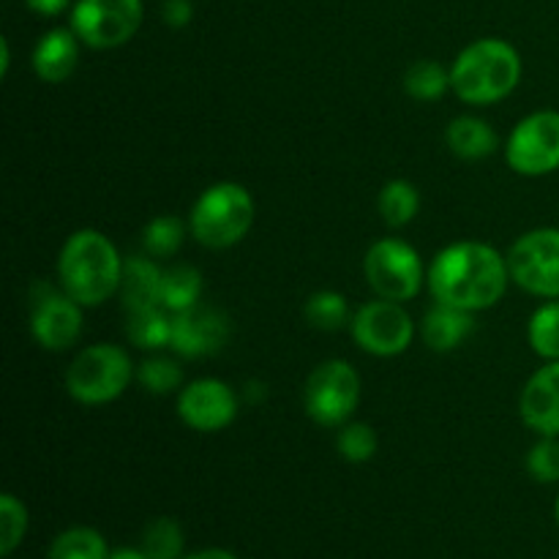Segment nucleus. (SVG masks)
Instances as JSON below:
<instances>
[{
	"mask_svg": "<svg viewBox=\"0 0 559 559\" xmlns=\"http://www.w3.org/2000/svg\"><path fill=\"white\" fill-rule=\"evenodd\" d=\"M448 87H451V71L442 69L437 60H418L404 74V91L418 102H435L445 96Z\"/></svg>",
	"mask_w": 559,
	"mask_h": 559,
	"instance_id": "nucleus-25",
	"label": "nucleus"
},
{
	"mask_svg": "<svg viewBox=\"0 0 559 559\" xmlns=\"http://www.w3.org/2000/svg\"><path fill=\"white\" fill-rule=\"evenodd\" d=\"M142 551L151 559H180L183 551V530L175 519H156L145 527Z\"/></svg>",
	"mask_w": 559,
	"mask_h": 559,
	"instance_id": "nucleus-28",
	"label": "nucleus"
},
{
	"mask_svg": "<svg viewBox=\"0 0 559 559\" xmlns=\"http://www.w3.org/2000/svg\"><path fill=\"white\" fill-rule=\"evenodd\" d=\"M415 322L396 300H369L353 314V338L364 353L377 358L402 355L413 344Z\"/></svg>",
	"mask_w": 559,
	"mask_h": 559,
	"instance_id": "nucleus-12",
	"label": "nucleus"
},
{
	"mask_svg": "<svg viewBox=\"0 0 559 559\" xmlns=\"http://www.w3.org/2000/svg\"><path fill=\"white\" fill-rule=\"evenodd\" d=\"M522 80V55L502 38H478L451 66V91L464 104L486 107L511 96Z\"/></svg>",
	"mask_w": 559,
	"mask_h": 559,
	"instance_id": "nucleus-3",
	"label": "nucleus"
},
{
	"mask_svg": "<svg viewBox=\"0 0 559 559\" xmlns=\"http://www.w3.org/2000/svg\"><path fill=\"white\" fill-rule=\"evenodd\" d=\"M126 336L140 349L169 347V338H173V311H167L164 306L129 311Z\"/></svg>",
	"mask_w": 559,
	"mask_h": 559,
	"instance_id": "nucleus-20",
	"label": "nucleus"
},
{
	"mask_svg": "<svg viewBox=\"0 0 559 559\" xmlns=\"http://www.w3.org/2000/svg\"><path fill=\"white\" fill-rule=\"evenodd\" d=\"M202 273L191 265H173L162 276V306L167 311H183L200 304Z\"/></svg>",
	"mask_w": 559,
	"mask_h": 559,
	"instance_id": "nucleus-22",
	"label": "nucleus"
},
{
	"mask_svg": "<svg viewBox=\"0 0 559 559\" xmlns=\"http://www.w3.org/2000/svg\"><path fill=\"white\" fill-rule=\"evenodd\" d=\"M304 314L309 320L311 328L317 331H342L349 320V306L347 298L342 293H333V289H320V293L311 295L304 306Z\"/></svg>",
	"mask_w": 559,
	"mask_h": 559,
	"instance_id": "nucleus-26",
	"label": "nucleus"
},
{
	"mask_svg": "<svg viewBox=\"0 0 559 559\" xmlns=\"http://www.w3.org/2000/svg\"><path fill=\"white\" fill-rule=\"evenodd\" d=\"M80 36L71 27H55L38 38L33 49V71L41 82L60 85L74 74L80 63Z\"/></svg>",
	"mask_w": 559,
	"mask_h": 559,
	"instance_id": "nucleus-16",
	"label": "nucleus"
},
{
	"mask_svg": "<svg viewBox=\"0 0 559 559\" xmlns=\"http://www.w3.org/2000/svg\"><path fill=\"white\" fill-rule=\"evenodd\" d=\"M183 559H238V557L229 555V551H224V549H205V551H200V555H191Z\"/></svg>",
	"mask_w": 559,
	"mask_h": 559,
	"instance_id": "nucleus-35",
	"label": "nucleus"
},
{
	"mask_svg": "<svg viewBox=\"0 0 559 559\" xmlns=\"http://www.w3.org/2000/svg\"><path fill=\"white\" fill-rule=\"evenodd\" d=\"M0 52H3V60H0V74H9V63H11V49H9V38H0Z\"/></svg>",
	"mask_w": 559,
	"mask_h": 559,
	"instance_id": "nucleus-37",
	"label": "nucleus"
},
{
	"mask_svg": "<svg viewBox=\"0 0 559 559\" xmlns=\"http://www.w3.org/2000/svg\"><path fill=\"white\" fill-rule=\"evenodd\" d=\"M511 282L538 298H559V229L538 227L524 233L508 251Z\"/></svg>",
	"mask_w": 559,
	"mask_h": 559,
	"instance_id": "nucleus-8",
	"label": "nucleus"
},
{
	"mask_svg": "<svg viewBox=\"0 0 559 559\" xmlns=\"http://www.w3.org/2000/svg\"><path fill=\"white\" fill-rule=\"evenodd\" d=\"M229 317L224 311L213 309V306L194 304L183 311L173 314V338L169 347L180 355V358H207L224 349L229 342Z\"/></svg>",
	"mask_w": 559,
	"mask_h": 559,
	"instance_id": "nucleus-14",
	"label": "nucleus"
},
{
	"mask_svg": "<svg viewBox=\"0 0 559 559\" xmlns=\"http://www.w3.org/2000/svg\"><path fill=\"white\" fill-rule=\"evenodd\" d=\"M522 420L540 437H559V360H546L519 399Z\"/></svg>",
	"mask_w": 559,
	"mask_h": 559,
	"instance_id": "nucleus-15",
	"label": "nucleus"
},
{
	"mask_svg": "<svg viewBox=\"0 0 559 559\" xmlns=\"http://www.w3.org/2000/svg\"><path fill=\"white\" fill-rule=\"evenodd\" d=\"M129 353L118 344H91L66 369V391L85 407L109 404L129 388L134 377Z\"/></svg>",
	"mask_w": 559,
	"mask_h": 559,
	"instance_id": "nucleus-5",
	"label": "nucleus"
},
{
	"mask_svg": "<svg viewBox=\"0 0 559 559\" xmlns=\"http://www.w3.org/2000/svg\"><path fill=\"white\" fill-rule=\"evenodd\" d=\"M107 559H151L145 555V551H136V549H118V551H112V555H109Z\"/></svg>",
	"mask_w": 559,
	"mask_h": 559,
	"instance_id": "nucleus-36",
	"label": "nucleus"
},
{
	"mask_svg": "<svg viewBox=\"0 0 559 559\" xmlns=\"http://www.w3.org/2000/svg\"><path fill=\"white\" fill-rule=\"evenodd\" d=\"M27 530V511L14 495L0 497V555L9 557L22 544Z\"/></svg>",
	"mask_w": 559,
	"mask_h": 559,
	"instance_id": "nucleus-31",
	"label": "nucleus"
},
{
	"mask_svg": "<svg viewBox=\"0 0 559 559\" xmlns=\"http://www.w3.org/2000/svg\"><path fill=\"white\" fill-rule=\"evenodd\" d=\"M555 516H557V524H559V497H557V506H555Z\"/></svg>",
	"mask_w": 559,
	"mask_h": 559,
	"instance_id": "nucleus-38",
	"label": "nucleus"
},
{
	"mask_svg": "<svg viewBox=\"0 0 559 559\" xmlns=\"http://www.w3.org/2000/svg\"><path fill=\"white\" fill-rule=\"evenodd\" d=\"M80 300L71 298L63 287L49 282L33 284L31 289V333L49 353H63L74 347L82 336Z\"/></svg>",
	"mask_w": 559,
	"mask_h": 559,
	"instance_id": "nucleus-11",
	"label": "nucleus"
},
{
	"mask_svg": "<svg viewBox=\"0 0 559 559\" xmlns=\"http://www.w3.org/2000/svg\"><path fill=\"white\" fill-rule=\"evenodd\" d=\"M178 415L189 429L202 435H216L233 426L238 418V393L224 380H194L180 388Z\"/></svg>",
	"mask_w": 559,
	"mask_h": 559,
	"instance_id": "nucleus-13",
	"label": "nucleus"
},
{
	"mask_svg": "<svg viewBox=\"0 0 559 559\" xmlns=\"http://www.w3.org/2000/svg\"><path fill=\"white\" fill-rule=\"evenodd\" d=\"M254 224V197L233 180L213 183L197 197L189 213V233L205 249H229L249 235Z\"/></svg>",
	"mask_w": 559,
	"mask_h": 559,
	"instance_id": "nucleus-4",
	"label": "nucleus"
},
{
	"mask_svg": "<svg viewBox=\"0 0 559 559\" xmlns=\"http://www.w3.org/2000/svg\"><path fill=\"white\" fill-rule=\"evenodd\" d=\"M364 276L377 298L396 300V304L413 300L426 278L418 251L399 238H382L366 251Z\"/></svg>",
	"mask_w": 559,
	"mask_h": 559,
	"instance_id": "nucleus-7",
	"label": "nucleus"
},
{
	"mask_svg": "<svg viewBox=\"0 0 559 559\" xmlns=\"http://www.w3.org/2000/svg\"><path fill=\"white\" fill-rule=\"evenodd\" d=\"M142 0H76L71 31L91 49L123 47L142 25Z\"/></svg>",
	"mask_w": 559,
	"mask_h": 559,
	"instance_id": "nucleus-9",
	"label": "nucleus"
},
{
	"mask_svg": "<svg viewBox=\"0 0 559 559\" xmlns=\"http://www.w3.org/2000/svg\"><path fill=\"white\" fill-rule=\"evenodd\" d=\"M360 404V377L347 360L331 358L314 366L304 388L306 415L317 426L338 429Z\"/></svg>",
	"mask_w": 559,
	"mask_h": 559,
	"instance_id": "nucleus-6",
	"label": "nucleus"
},
{
	"mask_svg": "<svg viewBox=\"0 0 559 559\" xmlns=\"http://www.w3.org/2000/svg\"><path fill=\"white\" fill-rule=\"evenodd\" d=\"M162 276L164 267L147 257H131L123 262V276H120V300H123L126 311L151 309V306H162Z\"/></svg>",
	"mask_w": 559,
	"mask_h": 559,
	"instance_id": "nucleus-17",
	"label": "nucleus"
},
{
	"mask_svg": "<svg viewBox=\"0 0 559 559\" xmlns=\"http://www.w3.org/2000/svg\"><path fill=\"white\" fill-rule=\"evenodd\" d=\"M508 167L524 178H544L559 169V112L540 109L513 126L506 142Z\"/></svg>",
	"mask_w": 559,
	"mask_h": 559,
	"instance_id": "nucleus-10",
	"label": "nucleus"
},
{
	"mask_svg": "<svg viewBox=\"0 0 559 559\" xmlns=\"http://www.w3.org/2000/svg\"><path fill=\"white\" fill-rule=\"evenodd\" d=\"M120 276L123 260L107 235L98 229H76L69 235L58 254V284L71 298L87 309L102 306L120 289Z\"/></svg>",
	"mask_w": 559,
	"mask_h": 559,
	"instance_id": "nucleus-2",
	"label": "nucleus"
},
{
	"mask_svg": "<svg viewBox=\"0 0 559 559\" xmlns=\"http://www.w3.org/2000/svg\"><path fill=\"white\" fill-rule=\"evenodd\" d=\"M164 22L169 27H183L191 22V3L189 0H167L164 3Z\"/></svg>",
	"mask_w": 559,
	"mask_h": 559,
	"instance_id": "nucleus-33",
	"label": "nucleus"
},
{
	"mask_svg": "<svg viewBox=\"0 0 559 559\" xmlns=\"http://www.w3.org/2000/svg\"><path fill=\"white\" fill-rule=\"evenodd\" d=\"M527 473L538 484L559 480V437H540L527 453Z\"/></svg>",
	"mask_w": 559,
	"mask_h": 559,
	"instance_id": "nucleus-32",
	"label": "nucleus"
},
{
	"mask_svg": "<svg viewBox=\"0 0 559 559\" xmlns=\"http://www.w3.org/2000/svg\"><path fill=\"white\" fill-rule=\"evenodd\" d=\"M186 224L175 216H156L142 229V249L151 257H173L183 246Z\"/></svg>",
	"mask_w": 559,
	"mask_h": 559,
	"instance_id": "nucleus-27",
	"label": "nucleus"
},
{
	"mask_svg": "<svg viewBox=\"0 0 559 559\" xmlns=\"http://www.w3.org/2000/svg\"><path fill=\"white\" fill-rule=\"evenodd\" d=\"M473 328H475V320L469 311L437 304L435 309L424 317L420 336H424L426 347L435 349V353H451V349L462 347V344L467 342Z\"/></svg>",
	"mask_w": 559,
	"mask_h": 559,
	"instance_id": "nucleus-18",
	"label": "nucleus"
},
{
	"mask_svg": "<svg viewBox=\"0 0 559 559\" xmlns=\"http://www.w3.org/2000/svg\"><path fill=\"white\" fill-rule=\"evenodd\" d=\"M426 282L437 304L475 314L500 304L511 282V271L508 257H502L495 246L459 240L435 257Z\"/></svg>",
	"mask_w": 559,
	"mask_h": 559,
	"instance_id": "nucleus-1",
	"label": "nucleus"
},
{
	"mask_svg": "<svg viewBox=\"0 0 559 559\" xmlns=\"http://www.w3.org/2000/svg\"><path fill=\"white\" fill-rule=\"evenodd\" d=\"M107 540L91 527H71L49 546L47 559H107Z\"/></svg>",
	"mask_w": 559,
	"mask_h": 559,
	"instance_id": "nucleus-24",
	"label": "nucleus"
},
{
	"mask_svg": "<svg viewBox=\"0 0 559 559\" xmlns=\"http://www.w3.org/2000/svg\"><path fill=\"white\" fill-rule=\"evenodd\" d=\"M445 142L453 156L464 158V162H478V158H489L497 151L500 136L486 120L475 118V115H459L448 123Z\"/></svg>",
	"mask_w": 559,
	"mask_h": 559,
	"instance_id": "nucleus-19",
	"label": "nucleus"
},
{
	"mask_svg": "<svg viewBox=\"0 0 559 559\" xmlns=\"http://www.w3.org/2000/svg\"><path fill=\"white\" fill-rule=\"evenodd\" d=\"M377 207H380V216L388 227H407L420 211V194L409 180H388L380 189Z\"/></svg>",
	"mask_w": 559,
	"mask_h": 559,
	"instance_id": "nucleus-21",
	"label": "nucleus"
},
{
	"mask_svg": "<svg viewBox=\"0 0 559 559\" xmlns=\"http://www.w3.org/2000/svg\"><path fill=\"white\" fill-rule=\"evenodd\" d=\"M27 9L36 11V14L41 16H58L63 14L66 9H69L71 0H25Z\"/></svg>",
	"mask_w": 559,
	"mask_h": 559,
	"instance_id": "nucleus-34",
	"label": "nucleus"
},
{
	"mask_svg": "<svg viewBox=\"0 0 559 559\" xmlns=\"http://www.w3.org/2000/svg\"><path fill=\"white\" fill-rule=\"evenodd\" d=\"M136 380H140V385L147 393L167 396V393L180 391V385H183V371L169 358H147L136 369Z\"/></svg>",
	"mask_w": 559,
	"mask_h": 559,
	"instance_id": "nucleus-30",
	"label": "nucleus"
},
{
	"mask_svg": "<svg viewBox=\"0 0 559 559\" xmlns=\"http://www.w3.org/2000/svg\"><path fill=\"white\" fill-rule=\"evenodd\" d=\"M527 342L544 360H559V300H546L527 325Z\"/></svg>",
	"mask_w": 559,
	"mask_h": 559,
	"instance_id": "nucleus-23",
	"label": "nucleus"
},
{
	"mask_svg": "<svg viewBox=\"0 0 559 559\" xmlns=\"http://www.w3.org/2000/svg\"><path fill=\"white\" fill-rule=\"evenodd\" d=\"M336 448L338 453H342L344 462L349 464L371 462L377 453L374 429H371L369 424H360V420H347L344 426H338Z\"/></svg>",
	"mask_w": 559,
	"mask_h": 559,
	"instance_id": "nucleus-29",
	"label": "nucleus"
}]
</instances>
